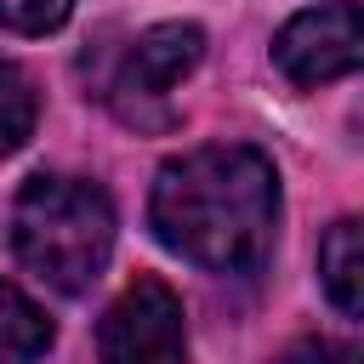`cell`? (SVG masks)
Wrapping results in <instances>:
<instances>
[{"label": "cell", "mask_w": 364, "mask_h": 364, "mask_svg": "<svg viewBox=\"0 0 364 364\" xmlns=\"http://www.w3.org/2000/svg\"><path fill=\"white\" fill-rule=\"evenodd\" d=\"M148 228L171 256L205 273H250L273 250L279 171L245 142H210L165 159L148 193Z\"/></svg>", "instance_id": "cell-1"}, {"label": "cell", "mask_w": 364, "mask_h": 364, "mask_svg": "<svg viewBox=\"0 0 364 364\" xmlns=\"http://www.w3.org/2000/svg\"><path fill=\"white\" fill-rule=\"evenodd\" d=\"M358 57H364L358 0H330V6L296 11L273 40V63L290 85H330V80L353 74Z\"/></svg>", "instance_id": "cell-4"}, {"label": "cell", "mask_w": 364, "mask_h": 364, "mask_svg": "<svg viewBox=\"0 0 364 364\" xmlns=\"http://www.w3.org/2000/svg\"><path fill=\"white\" fill-rule=\"evenodd\" d=\"M318 279H324V296L336 301V313L358 318L364 313V233L353 216H341L324 245H318Z\"/></svg>", "instance_id": "cell-6"}, {"label": "cell", "mask_w": 364, "mask_h": 364, "mask_svg": "<svg viewBox=\"0 0 364 364\" xmlns=\"http://www.w3.org/2000/svg\"><path fill=\"white\" fill-rule=\"evenodd\" d=\"M34 119H40V97L28 85V74L11 68V63H0V159L17 154L34 136Z\"/></svg>", "instance_id": "cell-8"}, {"label": "cell", "mask_w": 364, "mask_h": 364, "mask_svg": "<svg viewBox=\"0 0 364 364\" xmlns=\"http://www.w3.org/2000/svg\"><path fill=\"white\" fill-rule=\"evenodd\" d=\"M51 347V318L17 284L0 279V364H40Z\"/></svg>", "instance_id": "cell-7"}, {"label": "cell", "mask_w": 364, "mask_h": 364, "mask_svg": "<svg viewBox=\"0 0 364 364\" xmlns=\"http://www.w3.org/2000/svg\"><path fill=\"white\" fill-rule=\"evenodd\" d=\"M97 353L102 364H188V324L171 284L136 279L131 290H119L102 313Z\"/></svg>", "instance_id": "cell-3"}, {"label": "cell", "mask_w": 364, "mask_h": 364, "mask_svg": "<svg viewBox=\"0 0 364 364\" xmlns=\"http://www.w3.org/2000/svg\"><path fill=\"white\" fill-rule=\"evenodd\" d=\"M68 11H74V0H0V28L6 34H51V28H63Z\"/></svg>", "instance_id": "cell-9"}, {"label": "cell", "mask_w": 364, "mask_h": 364, "mask_svg": "<svg viewBox=\"0 0 364 364\" xmlns=\"http://www.w3.org/2000/svg\"><path fill=\"white\" fill-rule=\"evenodd\" d=\"M199 57H205V28L199 23H154L148 34L131 40V51L114 74V97L125 102V114H131V102H165L171 85L182 74H193Z\"/></svg>", "instance_id": "cell-5"}, {"label": "cell", "mask_w": 364, "mask_h": 364, "mask_svg": "<svg viewBox=\"0 0 364 364\" xmlns=\"http://www.w3.org/2000/svg\"><path fill=\"white\" fill-rule=\"evenodd\" d=\"M279 364H358V353L341 347V341H324V336H318V341H296Z\"/></svg>", "instance_id": "cell-10"}, {"label": "cell", "mask_w": 364, "mask_h": 364, "mask_svg": "<svg viewBox=\"0 0 364 364\" xmlns=\"http://www.w3.org/2000/svg\"><path fill=\"white\" fill-rule=\"evenodd\" d=\"M11 250L51 290L63 296L91 290L114 250L108 193L80 176H28L11 205Z\"/></svg>", "instance_id": "cell-2"}]
</instances>
